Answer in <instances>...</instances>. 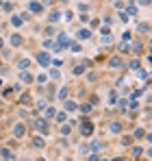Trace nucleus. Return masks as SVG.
<instances>
[{
  "label": "nucleus",
  "mask_w": 152,
  "mask_h": 161,
  "mask_svg": "<svg viewBox=\"0 0 152 161\" xmlns=\"http://www.w3.org/2000/svg\"><path fill=\"white\" fill-rule=\"evenodd\" d=\"M37 63H39V65H50V54L48 53H39L37 54Z\"/></svg>",
  "instance_id": "1"
},
{
  "label": "nucleus",
  "mask_w": 152,
  "mask_h": 161,
  "mask_svg": "<svg viewBox=\"0 0 152 161\" xmlns=\"http://www.w3.org/2000/svg\"><path fill=\"white\" fill-rule=\"evenodd\" d=\"M28 11H30V13H39V11H41V2L30 0V2H28Z\"/></svg>",
  "instance_id": "2"
},
{
  "label": "nucleus",
  "mask_w": 152,
  "mask_h": 161,
  "mask_svg": "<svg viewBox=\"0 0 152 161\" xmlns=\"http://www.w3.org/2000/svg\"><path fill=\"white\" fill-rule=\"evenodd\" d=\"M22 39H24V37H22L20 33H13V35L9 37V42H11V46H22Z\"/></svg>",
  "instance_id": "3"
},
{
  "label": "nucleus",
  "mask_w": 152,
  "mask_h": 161,
  "mask_svg": "<svg viewBox=\"0 0 152 161\" xmlns=\"http://www.w3.org/2000/svg\"><path fill=\"white\" fill-rule=\"evenodd\" d=\"M91 131H94V124L91 122H83L80 124V133L83 135H91Z\"/></svg>",
  "instance_id": "4"
},
{
  "label": "nucleus",
  "mask_w": 152,
  "mask_h": 161,
  "mask_svg": "<svg viewBox=\"0 0 152 161\" xmlns=\"http://www.w3.org/2000/svg\"><path fill=\"white\" fill-rule=\"evenodd\" d=\"M33 124L37 126V131H41V133H48V129H46V120H41V118H37V120H35Z\"/></svg>",
  "instance_id": "5"
},
{
  "label": "nucleus",
  "mask_w": 152,
  "mask_h": 161,
  "mask_svg": "<svg viewBox=\"0 0 152 161\" xmlns=\"http://www.w3.org/2000/svg\"><path fill=\"white\" fill-rule=\"evenodd\" d=\"M89 37H91V31H87V28H80V31H78V39H80V42H85V39H89Z\"/></svg>",
  "instance_id": "6"
},
{
  "label": "nucleus",
  "mask_w": 152,
  "mask_h": 161,
  "mask_svg": "<svg viewBox=\"0 0 152 161\" xmlns=\"http://www.w3.org/2000/svg\"><path fill=\"white\" fill-rule=\"evenodd\" d=\"M22 24H24V22H22L20 15H11V26H13V28H20Z\"/></svg>",
  "instance_id": "7"
},
{
  "label": "nucleus",
  "mask_w": 152,
  "mask_h": 161,
  "mask_svg": "<svg viewBox=\"0 0 152 161\" xmlns=\"http://www.w3.org/2000/svg\"><path fill=\"white\" fill-rule=\"evenodd\" d=\"M74 100H65V105H63V111H65V113H70V111H74Z\"/></svg>",
  "instance_id": "8"
},
{
  "label": "nucleus",
  "mask_w": 152,
  "mask_h": 161,
  "mask_svg": "<svg viewBox=\"0 0 152 161\" xmlns=\"http://www.w3.org/2000/svg\"><path fill=\"white\" fill-rule=\"evenodd\" d=\"M111 131H113V133H122V124H120V122H113V124H111Z\"/></svg>",
  "instance_id": "9"
},
{
  "label": "nucleus",
  "mask_w": 152,
  "mask_h": 161,
  "mask_svg": "<svg viewBox=\"0 0 152 161\" xmlns=\"http://www.w3.org/2000/svg\"><path fill=\"white\" fill-rule=\"evenodd\" d=\"M33 144H35L37 148H44V139H41V137H35V139H33Z\"/></svg>",
  "instance_id": "10"
},
{
  "label": "nucleus",
  "mask_w": 152,
  "mask_h": 161,
  "mask_svg": "<svg viewBox=\"0 0 152 161\" xmlns=\"http://www.w3.org/2000/svg\"><path fill=\"white\" fill-rule=\"evenodd\" d=\"M83 72H85V65H76V68H74V74H76V76H80Z\"/></svg>",
  "instance_id": "11"
},
{
  "label": "nucleus",
  "mask_w": 152,
  "mask_h": 161,
  "mask_svg": "<svg viewBox=\"0 0 152 161\" xmlns=\"http://www.w3.org/2000/svg\"><path fill=\"white\" fill-rule=\"evenodd\" d=\"M80 111H83V113H91V105H80Z\"/></svg>",
  "instance_id": "12"
},
{
  "label": "nucleus",
  "mask_w": 152,
  "mask_h": 161,
  "mask_svg": "<svg viewBox=\"0 0 152 161\" xmlns=\"http://www.w3.org/2000/svg\"><path fill=\"white\" fill-rule=\"evenodd\" d=\"M59 18H61V13H59V11H52V13H50V20H52V22H57Z\"/></svg>",
  "instance_id": "13"
},
{
  "label": "nucleus",
  "mask_w": 152,
  "mask_h": 161,
  "mask_svg": "<svg viewBox=\"0 0 152 161\" xmlns=\"http://www.w3.org/2000/svg\"><path fill=\"white\" fill-rule=\"evenodd\" d=\"M46 118H54V107H48V109H46Z\"/></svg>",
  "instance_id": "14"
},
{
  "label": "nucleus",
  "mask_w": 152,
  "mask_h": 161,
  "mask_svg": "<svg viewBox=\"0 0 152 161\" xmlns=\"http://www.w3.org/2000/svg\"><path fill=\"white\" fill-rule=\"evenodd\" d=\"M50 76H52V79H59V76H61V72H59V70H50Z\"/></svg>",
  "instance_id": "15"
},
{
  "label": "nucleus",
  "mask_w": 152,
  "mask_h": 161,
  "mask_svg": "<svg viewBox=\"0 0 152 161\" xmlns=\"http://www.w3.org/2000/svg\"><path fill=\"white\" fill-rule=\"evenodd\" d=\"M139 2H141L144 7H148V4H150V0H139Z\"/></svg>",
  "instance_id": "16"
},
{
  "label": "nucleus",
  "mask_w": 152,
  "mask_h": 161,
  "mask_svg": "<svg viewBox=\"0 0 152 161\" xmlns=\"http://www.w3.org/2000/svg\"><path fill=\"white\" fill-rule=\"evenodd\" d=\"M0 46H2V37H0Z\"/></svg>",
  "instance_id": "17"
},
{
  "label": "nucleus",
  "mask_w": 152,
  "mask_h": 161,
  "mask_svg": "<svg viewBox=\"0 0 152 161\" xmlns=\"http://www.w3.org/2000/svg\"><path fill=\"white\" fill-rule=\"evenodd\" d=\"M59 2H68V0H59Z\"/></svg>",
  "instance_id": "18"
},
{
  "label": "nucleus",
  "mask_w": 152,
  "mask_h": 161,
  "mask_svg": "<svg viewBox=\"0 0 152 161\" xmlns=\"http://www.w3.org/2000/svg\"><path fill=\"white\" fill-rule=\"evenodd\" d=\"M37 161H46V159H37Z\"/></svg>",
  "instance_id": "19"
}]
</instances>
